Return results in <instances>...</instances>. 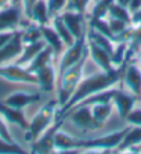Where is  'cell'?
<instances>
[{
	"mask_svg": "<svg viewBox=\"0 0 141 154\" xmlns=\"http://www.w3.org/2000/svg\"><path fill=\"white\" fill-rule=\"evenodd\" d=\"M138 99L134 94H131L129 90H123V89H115L112 96V104L115 106V108L118 110L120 118H126L129 112L131 111L136 106V101Z\"/></svg>",
	"mask_w": 141,
	"mask_h": 154,
	"instance_id": "13",
	"label": "cell"
},
{
	"mask_svg": "<svg viewBox=\"0 0 141 154\" xmlns=\"http://www.w3.org/2000/svg\"><path fill=\"white\" fill-rule=\"evenodd\" d=\"M38 78V86L39 89L44 93H51L57 88V81H58V74H57L56 68H54L53 63L46 67H43L42 69L35 74Z\"/></svg>",
	"mask_w": 141,
	"mask_h": 154,
	"instance_id": "15",
	"label": "cell"
},
{
	"mask_svg": "<svg viewBox=\"0 0 141 154\" xmlns=\"http://www.w3.org/2000/svg\"><path fill=\"white\" fill-rule=\"evenodd\" d=\"M47 43L44 40H39V42H35V43H29V45H24V49H22V53L20 54V57L15 60V64L18 65H22V67H26V65L31 63L33 58L38 56L40 50L43 47L46 46Z\"/></svg>",
	"mask_w": 141,
	"mask_h": 154,
	"instance_id": "20",
	"label": "cell"
},
{
	"mask_svg": "<svg viewBox=\"0 0 141 154\" xmlns=\"http://www.w3.org/2000/svg\"><path fill=\"white\" fill-rule=\"evenodd\" d=\"M25 150L15 142H7L0 137V154H24Z\"/></svg>",
	"mask_w": 141,
	"mask_h": 154,
	"instance_id": "32",
	"label": "cell"
},
{
	"mask_svg": "<svg viewBox=\"0 0 141 154\" xmlns=\"http://www.w3.org/2000/svg\"><path fill=\"white\" fill-rule=\"evenodd\" d=\"M46 2H47V8H49V14L51 18L61 14L65 10V6H67V0H46Z\"/></svg>",
	"mask_w": 141,
	"mask_h": 154,
	"instance_id": "34",
	"label": "cell"
},
{
	"mask_svg": "<svg viewBox=\"0 0 141 154\" xmlns=\"http://www.w3.org/2000/svg\"><path fill=\"white\" fill-rule=\"evenodd\" d=\"M124 119L133 126H141V108H133Z\"/></svg>",
	"mask_w": 141,
	"mask_h": 154,
	"instance_id": "36",
	"label": "cell"
},
{
	"mask_svg": "<svg viewBox=\"0 0 141 154\" xmlns=\"http://www.w3.org/2000/svg\"><path fill=\"white\" fill-rule=\"evenodd\" d=\"M42 99L39 93H25V92H15V93L8 94L6 99L3 100L4 104L11 106V107L15 108H21L24 110L25 107H28L31 104L36 103Z\"/></svg>",
	"mask_w": 141,
	"mask_h": 154,
	"instance_id": "18",
	"label": "cell"
},
{
	"mask_svg": "<svg viewBox=\"0 0 141 154\" xmlns=\"http://www.w3.org/2000/svg\"><path fill=\"white\" fill-rule=\"evenodd\" d=\"M40 31H42L43 40L47 43V46H50L53 49L54 58H60L64 49H65V45H64L62 39L60 38V35L56 32L53 25H49V24L40 26Z\"/></svg>",
	"mask_w": 141,
	"mask_h": 154,
	"instance_id": "17",
	"label": "cell"
},
{
	"mask_svg": "<svg viewBox=\"0 0 141 154\" xmlns=\"http://www.w3.org/2000/svg\"><path fill=\"white\" fill-rule=\"evenodd\" d=\"M108 17H113V18H118V20H122V21L127 22L131 25V13L129 11V8L119 4L118 2L112 4L110 7V11H108Z\"/></svg>",
	"mask_w": 141,
	"mask_h": 154,
	"instance_id": "29",
	"label": "cell"
},
{
	"mask_svg": "<svg viewBox=\"0 0 141 154\" xmlns=\"http://www.w3.org/2000/svg\"><path fill=\"white\" fill-rule=\"evenodd\" d=\"M127 8H129V11L131 14L138 11L141 8V0H130V3L127 4Z\"/></svg>",
	"mask_w": 141,
	"mask_h": 154,
	"instance_id": "40",
	"label": "cell"
},
{
	"mask_svg": "<svg viewBox=\"0 0 141 154\" xmlns=\"http://www.w3.org/2000/svg\"><path fill=\"white\" fill-rule=\"evenodd\" d=\"M36 2H38V0H22L21 7H22V13H24V15H25L26 20H31L32 8H33V6H35Z\"/></svg>",
	"mask_w": 141,
	"mask_h": 154,
	"instance_id": "37",
	"label": "cell"
},
{
	"mask_svg": "<svg viewBox=\"0 0 141 154\" xmlns=\"http://www.w3.org/2000/svg\"><path fill=\"white\" fill-rule=\"evenodd\" d=\"M87 57L88 54L85 56L79 63H76L70 68H68L61 76H58V81H57V100H58V104H60V108L64 107L68 103L70 96L74 94L76 86L80 82Z\"/></svg>",
	"mask_w": 141,
	"mask_h": 154,
	"instance_id": "2",
	"label": "cell"
},
{
	"mask_svg": "<svg viewBox=\"0 0 141 154\" xmlns=\"http://www.w3.org/2000/svg\"><path fill=\"white\" fill-rule=\"evenodd\" d=\"M87 49H88V57L93 60L98 68H101V71H111L115 68V65L112 64L111 60V54L108 51H105L102 47H100L98 45H95L93 40L87 39Z\"/></svg>",
	"mask_w": 141,
	"mask_h": 154,
	"instance_id": "14",
	"label": "cell"
},
{
	"mask_svg": "<svg viewBox=\"0 0 141 154\" xmlns=\"http://www.w3.org/2000/svg\"><path fill=\"white\" fill-rule=\"evenodd\" d=\"M65 25L70 31V33L74 35L75 39H79L82 36L87 35V28H88V21L86 22L85 14L80 13H74V11H62L61 13Z\"/></svg>",
	"mask_w": 141,
	"mask_h": 154,
	"instance_id": "9",
	"label": "cell"
},
{
	"mask_svg": "<svg viewBox=\"0 0 141 154\" xmlns=\"http://www.w3.org/2000/svg\"><path fill=\"white\" fill-rule=\"evenodd\" d=\"M92 0H67L65 11H74V13H80L85 14L86 8L88 7Z\"/></svg>",
	"mask_w": 141,
	"mask_h": 154,
	"instance_id": "33",
	"label": "cell"
},
{
	"mask_svg": "<svg viewBox=\"0 0 141 154\" xmlns=\"http://www.w3.org/2000/svg\"><path fill=\"white\" fill-rule=\"evenodd\" d=\"M58 100H49L39 111L36 112V115L29 121V128L25 131V140L26 142H33L42 135L47 128H49L54 121H56L57 112H58Z\"/></svg>",
	"mask_w": 141,
	"mask_h": 154,
	"instance_id": "3",
	"label": "cell"
},
{
	"mask_svg": "<svg viewBox=\"0 0 141 154\" xmlns=\"http://www.w3.org/2000/svg\"><path fill=\"white\" fill-rule=\"evenodd\" d=\"M31 21L38 24L39 26L47 25L51 21V17L49 14V8H47V2L46 0H38L32 8L31 13Z\"/></svg>",
	"mask_w": 141,
	"mask_h": 154,
	"instance_id": "22",
	"label": "cell"
},
{
	"mask_svg": "<svg viewBox=\"0 0 141 154\" xmlns=\"http://www.w3.org/2000/svg\"><path fill=\"white\" fill-rule=\"evenodd\" d=\"M0 137H3L4 140H7V142H14L13 136L10 135V131L7 128V124L4 122V119L0 117Z\"/></svg>",
	"mask_w": 141,
	"mask_h": 154,
	"instance_id": "38",
	"label": "cell"
},
{
	"mask_svg": "<svg viewBox=\"0 0 141 154\" xmlns=\"http://www.w3.org/2000/svg\"><path fill=\"white\" fill-rule=\"evenodd\" d=\"M94 2H97V0H94Z\"/></svg>",
	"mask_w": 141,
	"mask_h": 154,
	"instance_id": "46",
	"label": "cell"
},
{
	"mask_svg": "<svg viewBox=\"0 0 141 154\" xmlns=\"http://www.w3.org/2000/svg\"><path fill=\"white\" fill-rule=\"evenodd\" d=\"M112 103H100V104H93L92 106V114L95 122L100 125V128L105 125L106 119L111 117L112 112Z\"/></svg>",
	"mask_w": 141,
	"mask_h": 154,
	"instance_id": "25",
	"label": "cell"
},
{
	"mask_svg": "<svg viewBox=\"0 0 141 154\" xmlns=\"http://www.w3.org/2000/svg\"><path fill=\"white\" fill-rule=\"evenodd\" d=\"M10 4H11V0H0V10L10 6Z\"/></svg>",
	"mask_w": 141,
	"mask_h": 154,
	"instance_id": "43",
	"label": "cell"
},
{
	"mask_svg": "<svg viewBox=\"0 0 141 154\" xmlns=\"http://www.w3.org/2000/svg\"><path fill=\"white\" fill-rule=\"evenodd\" d=\"M116 0H97L95 6L93 7L92 11V17L95 18H106L108 17V11L110 7L115 3Z\"/></svg>",
	"mask_w": 141,
	"mask_h": 154,
	"instance_id": "31",
	"label": "cell"
},
{
	"mask_svg": "<svg viewBox=\"0 0 141 154\" xmlns=\"http://www.w3.org/2000/svg\"><path fill=\"white\" fill-rule=\"evenodd\" d=\"M129 128L120 129V131H115L108 135L100 137H94V139H86V140H79L78 139V149H85V150H93V151H111L116 150L118 146L122 143L124 135L127 133Z\"/></svg>",
	"mask_w": 141,
	"mask_h": 154,
	"instance_id": "4",
	"label": "cell"
},
{
	"mask_svg": "<svg viewBox=\"0 0 141 154\" xmlns=\"http://www.w3.org/2000/svg\"><path fill=\"white\" fill-rule=\"evenodd\" d=\"M51 25H53V28L56 29V32L58 33V35H60V38L62 39L65 47L70 46V45H74L76 39H75L74 35L70 33V31L68 29V26L65 25V22H64L61 14H58V15H56V17L51 18Z\"/></svg>",
	"mask_w": 141,
	"mask_h": 154,
	"instance_id": "23",
	"label": "cell"
},
{
	"mask_svg": "<svg viewBox=\"0 0 141 154\" xmlns=\"http://www.w3.org/2000/svg\"><path fill=\"white\" fill-rule=\"evenodd\" d=\"M22 22L21 6H7L0 10V31H15Z\"/></svg>",
	"mask_w": 141,
	"mask_h": 154,
	"instance_id": "10",
	"label": "cell"
},
{
	"mask_svg": "<svg viewBox=\"0 0 141 154\" xmlns=\"http://www.w3.org/2000/svg\"><path fill=\"white\" fill-rule=\"evenodd\" d=\"M134 57H136V61H137L138 67H140V68H141V50L138 51V53L136 54V56H134Z\"/></svg>",
	"mask_w": 141,
	"mask_h": 154,
	"instance_id": "44",
	"label": "cell"
},
{
	"mask_svg": "<svg viewBox=\"0 0 141 154\" xmlns=\"http://www.w3.org/2000/svg\"><path fill=\"white\" fill-rule=\"evenodd\" d=\"M78 149V139L69 136L68 133L58 131L54 136V151L58 153H67L70 150H76Z\"/></svg>",
	"mask_w": 141,
	"mask_h": 154,
	"instance_id": "21",
	"label": "cell"
},
{
	"mask_svg": "<svg viewBox=\"0 0 141 154\" xmlns=\"http://www.w3.org/2000/svg\"><path fill=\"white\" fill-rule=\"evenodd\" d=\"M15 31H17V29H15ZM15 31H0V47H3L4 45H7V43L13 39V36L15 35Z\"/></svg>",
	"mask_w": 141,
	"mask_h": 154,
	"instance_id": "39",
	"label": "cell"
},
{
	"mask_svg": "<svg viewBox=\"0 0 141 154\" xmlns=\"http://www.w3.org/2000/svg\"><path fill=\"white\" fill-rule=\"evenodd\" d=\"M127 43L126 42H119L115 43V50H113L112 56H111V60H112V64L115 67H119L123 63L127 61Z\"/></svg>",
	"mask_w": 141,
	"mask_h": 154,
	"instance_id": "30",
	"label": "cell"
},
{
	"mask_svg": "<svg viewBox=\"0 0 141 154\" xmlns=\"http://www.w3.org/2000/svg\"><path fill=\"white\" fill-rule=\"evenodd\" d=\"M141 143V126H133L129 128L127 133L124 135L122 143L118 146V151H126L130 147H134Z\"/></svg>",
	"mask_w": 141,
	"mask_h": 154,
	"instance_id": "24",
	"label": "cell"
},
{
	"mask_svg": "<svg viewBox=\"0 0 141 154\" xmlns=\"http://www.w3.org/2000/svg\"><path fill=\"white\" fill-rule=\"evenodd\" d=\"M22 49H24V43H22L21 28H20L15 31V35L7 45L0 47V65L8 64L13 60H17L22 53Z\"/></svg>",
	"mask_w": 141,
	"mask_h": 154,
	"instance_id": "12",
	"label": "cell"
},
{
	"mask_svg": "<svg viewBox=\"0 0 141 154\" xmlns=\"http://www.w3.org/2000/svg\"><path fill=\"white\" fill-rule=\"evenodd\" d=\"M64 118H56V121L44 131L36 140L32 142L31 153L35 154H50L54 151V136L62 126Z\"/></svg>",
	"mask_w": 141,
	"mask_h": 154,
	"instance_id": "7",
	"label": "cell"
},
{
	"mask_svg": "<svg viewBox=\"0 0 141 154\" xmlns=\"http://www.w3.org/2000/svg\"><path fill=\"white\" fill-rule=\"evenodd\" d=\"M88 54L87 49V35L82 36L79 39L75 40L74 45L65 47V51H62L60 57V65H58V76H61L68 68L82 60V58Z\"/></svg>",
	"mask_w": 141,
	"mask_h": 154,
	"instance_id": "5",
	"label": "cell"
},
{
	"mask_svg": "<svg viewBox=\"0 0 141 154\" xmlns=\"http://www.w3.org/2000/svg\"><path fill=\"white\" fill-rule=\"evenodd\" d=\"M126 64H127V61L123 63L122 65H119V67H115V68L111 69V71H101V72H98V74H93V75H90V76L82 78L79 85L76 86V89H75L74 94H72L70 99L68 100V103L58 110L56 118H64V115L67 114L70 108L74 107V106H76V104H78L79 101H82L83 99H86V97L118 85V83L123 79ZM65 121H67V119H65Z\"/></svg>",
	"mask_w": 141,
	"mask_h": 154,
	"instance_id": "1",
	"label": "cell"
},
{
	"mask_svg": "<svg viewBox=\"0 0 141 154\" xmlns=\"http://www.w3.org/2000/svg\"><path fill=\"white\" fill-rule=\"evenodd\" d=\"M131 25L133 26H137V25H141V8L136 13L131 14Z\"/></svg>",
	"mask_w": 141,
	"mask_h": 154,
	"instance_id": "41",
	"label": "cell"
},
{
	"mask_svg": "<svg viewBox=\"0 0 141 154\" xmlns=\"http://www.w3.org/2000/svg\"><path fill=\"white\" fill-rule=\"evenodd\" d=\"M54 60V53H53V49L50 46H44L42 49V50L38 53V56H36L33 60L29 63L25 68L28 69L29 72H32V74H36V72L39 71V69H42L43 67H46V65L51 64Z\"/></svg>",
	"mask_w": 141,
	"mask_h": 154,
	"instance_id": "19",
	"label": "cell"
},
{
	"mask_svg": "<svg viewBox=\"0 0 141 154\" xmlns=\"http://www.w3.org/2000/svg\"><path fill=\"white\" fill-rule=\"evenodd\" d=\"M21 35H22V43L24 45H29V43H35L43 39L40 26L35 22L29 21L24 28H21Z\"/></svg>",
	"mask_w": 141,
	"mask_h": 154,
	"instance_id": "26",
	"label": "cell"
},
{
	"mask_svg": "<svg viewBox=\"0 0 141 154\" xmlns=\"http://www.w3.org/2000/svg\"><path fill=\"white\" fill-rule=\"evenodd\" d=\"M122 82L131 94L141 100V68L138 67V64H131L127 61Z\"/></svg>",
	"mask_w": 141,
	"mask_h": 154,
	"instance_id": "11",
	"label": "cell"
},
{
	"mask_svg": "<svg viewBox=\"0 0 141 154\" xmlns=\"http://www.w3.org/2000/svg\"><path fill=\"white\" fill-rule=\"evenodd\" d=\"M21 3H22V0H11L13 6H21Z\"/></svg>",
	"mask_w": 141,
	"mask_h": 154,
	"instance_id": "45",
	"label": "cell"
},
{
	"mask_svg": "<svg viewBox=\"0 0 141 154\" xmlns=\"http://www.w3.org/2000/svg\"><path fill=\"white\" fill-rule=\"evenodd\" d=\"M126 151H131V153H141V143L137 144V146H134V147H130L129 150Z\"/></svg>",
	"mask_w": 141,
	"mask_h": 154,
	"instance_id": "42",
	"label": "cell"
},
{
	"mask_svg": "<svg viewBox=\"0 0 141 154\" xmlns=\"http://www.w3.org/2000/svg\"><path fill=\"white\" fill-rule=\"evenodd\" d=\"M0 115L4 118V121H7L8 124H13V125H17L22 131H26L29 128V121L26 119L21 108L11 107L2 101L0 103Z\"/></svg>",
	"mask_w": 141,
	"mask_h": 154,
	"instance_id": "16",
	"label": "cell"
},
{
	"mask_svg": "<svg viewBox=\"0 0 141 154\" xmlns=\"http://www.w3.org/2000/svg\"><path fill=\"white\" fill-rule=\"evenodd\" d=\"M106 20H108V25H110L111 31L113 33V39H115L116 35H119L120 32H123L127 26H130V24H127V22L122 21V20H118V18L106 17Z\"/></svg>",
	"mask_w": 141,
	"mask_h": 154,
	"instance_id": "35",
	"label": "cell"
},
{
	"mask_svg": "<svg viewBox=\"0 0 141 154\" xmlns=\"http://www.w3.org/2000/svg\"><path fill=\"white\" fill-rule=\"evenodd\" d=\"M141 50V25L134 26L131 39L127 43V61H130L131 57H134Z\"/></svg>",
	"mask_w": 141,
	"mask_h": 154,
	"instance_id": "27",
	"label": "cell"
},
{
	"mask_svg": "<svg viewBox=\"0 0 141 154\" xmlns=\"http://www.w3.org/2000/svg\"><path fill=\"white\" fill-rule=\"evenodd\" d=\"M88 26L93 28L94 31H97L98 33H101V35H104L113 40V33H112V31H111L110 25H108V20H106V18L90 17V20H88Z\"/></svg>",
	"mask_w": 141,
	"mask_h": 154,
	"instance_id": "28",
	"label": "cell"
},
{
	"mask_svg": "<svg viewBox=\"0 0 141 154\" xmlns=\"http://www.w3.org/2000/svg\"><path fill=\"white\" fill-rule=\"evenodd\" d=\"M64 118L69 119L75 128H78L82 132H93V131L101 129L95 119L93 118L92 106H78V107L70 108L64 115Z\"/></svg>",
	"mask_w": 141,
	"mask_h": 154,
	"instance_id": "6",
	"label": "cell"
},
{
	"mask_svg": "<svg viewBox=\"0 0 141 154\" xmlns=\"http://www.w3.org/2000/svg\"><path fill=\"white\" fill-rule=\"evenodd\" d=\"M0 78L13 83H25V85H38V78L35 74L18 64H3L0 65Z\"/></svg>",
	"mask_w": 141,
	"mask_h": 154,
	"instance_id": "8",
	"label": "cell"
}]
</instances>
